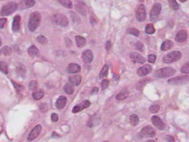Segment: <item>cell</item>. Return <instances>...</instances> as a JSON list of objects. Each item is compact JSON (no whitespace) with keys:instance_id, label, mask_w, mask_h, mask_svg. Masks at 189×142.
Segmentation results:
<instances>
[{"instance_id":"obj_55","label":"cell","mask_w":189,"mask_h":142,"mask_svg":"<svg viewBox=\"0 0 189 142\" xmlns=\"http://www.w3.org/2000/svg\"><path fill=\"white\" fill-rule=\"evenodd\" d=\"M104 142H108V141H104Z\"/></svg>"},{"instance_id":"obj_36","label":"cell","mask_w":189,"mask_h":142,"mask_svg":"<svg viewBox=\"0 0 189 142\" xmlns=\"http://www.w3.org/2000/svg\"><path fill=\"white\" fill-rule=\"evenodd\" d=\"M127 32L128 34H132L135 36H138L139 35V30H137V29L135 28H129L127 30Z\"/></svg>"},{"instance_id":"obj_28","label":"cell","mask_w":189,"mask_h":142,"mask_svg":"<svg viewBox=\"0 0 189 142\" xmlns=\"http://www.w3.org/2000/svg\"><path fill=\"white\" fill-rule=\"evenodd\" d=\"M58 2H59L61 5H63V7H66V8L71 9L72 7H73V3H72V2L70 1V0H59Z\"/></svg>"},{"instance_id":"obj_23","label":"cell","mask_w":189,"mask_h":142,"mask_svg":"<svg viewBox=\"0 0 189 142\" xmlns=\"http://www.w3.org/2000/svg\"><path fill=\"white\" fill-rule=\"evenodd\" d=\"M173 45V44L171 41H169V40L165 41H163L162 43V44H161V50H162V51H166V50H169L171 47H172Z\"/></svg>"},{"instance_id":"obj_7","label":"cell","mask_w":189,"mask_h":142,"mask_svg":"<svg viewBox=\"0 0 189 142\" xmlns=\"http://www.w3.org/2000/svg\"><path fill=\"white\" fill-rule=\"evenodd\" d=\"M147 16V12H146V9L144 5H139L137 6V7L135 9V17L138 21H144L146 19Z\"/></svg>"},{"instance_id":"obj_44","label":"cell","mask_w":189,"mask_h":142,"mask_svg":"<svg viewBox=\"0 0 189 142\" xmlns=\"http://www.w3.org/2000/svg\"><path fill=\"white\" fill-rule=\"evenodd\" d=\"M75 8H76V10L78 11L80 14H81L82 15L85 16V9L83 8V7H81V6L77 5L76 7H75Z\"/></svg>"},{"instance_id":"obj_41","label":"cell","mask_w":189,"mask_h":142,"mask_svg":"<svg viewBox=\"0 0 189 142\" xmlns=\"http://www.w3.org/2000/svg\"><path fill=\"white\" fill-rule=\"evenodd\" d=\"M19 65H17V72L19 73H21V75H23V73H26V69H25V68L24 67V65H21V64L19 63Z\"/></svg>"},{"instance_id":"obj_10","label":"cell","mask_w":189,"mask_h":142,"mask_svg":"<svg viewBox=\"0 0 189 142\" xmlns=\"http://www.w3.org/2000/svg\"><path fill=\"white\" fill-rule=\"evenodd\" d=\"M151 122L156 128L159 130H165L166 124L158 116H153L151 117Z\"/></svg>"},{"instance_id":"obj_46","label":"cell","mask_w":189,"mask_h":142,"mask_svg":"<svg viewBox=\"0 0 189 142\" xmlns=\"http://www.w3.org/2000/svg\"><path fill=\"white\" fill-rule=\"evenodd\" d=\"M13 84H14V85L15 89H16V90L17 91V92H21V91L24 90V87H23V86H21V85H19V84H16V83H15L14 82H13Z\"/></svg>"},{"instance_id":"obj_3","label":"cell","mask_w":189,"mask_h":142,"mask_svg":"<svg viewBox=\"0 0 189 142\" xmlns=\"http://www.w3.org/2000/svg\"><path fill=\"white\" fill-rule=\"evenodd\" d=\"M181 56H182V54L180 51H178V50H174V51L171 52L166 55L163 56V62L164 63H174V62L178 61V60H180L181 58Z\"/></svg>"},{"instance_id":"obj_31","label":"cell","mask_w":189,"mask_h":142,"mask_svg":"<svg viewBox=\"0 0 189 142\" xmlns=\"http://www.w3.org/2000/svg\"><path fill=\"white\" fill-rule=\"evenodd\" d=\"M0 71L5 74L8 73V65L5 62H0Z\"/></svg>"},{"instance_id":"obj_29","label":"cell","mask_w":189,"mask_h":142,"mask_svg":"<svg viewBox=\"0 0 189 142\" xmlns=\"http://www.w3.org/2000/svg\"><path fill=\"white\" fill-rule=\"evenodd\" d=\"M108 71H109V66L108 65H105L103 66V68L101 70L100 73V78H103V77H107L108 74Z\"/></svg>"},{"instance_id":"obj_30","label":"cell","mask_w":189,"mask_h":142,"mask_svg":"<svg viewBox=\"0 0 189 142\" xmlns=\"http://www.w3.org/2000/svg\"><path fill=\"white\" fill-rule=\"evenodd\" d=\"M63 89H64V91L67 93V94H69V95L73 94L74 92L73 87L72 86V85L70 84V83H67V84H66L65 86H64L63 87Z\"/></svg>"},{"instance_id":"obj_24","label":"cell","mask_w":189,"mask_h":142,"mask_svg":"<svg viewBox=\"0 0 189 142\" xmlns=\"http://www.w3.org/2000/svg\"><path fill=\"white\" fill-rule=\"evenodd\" d=\"M38 53H39V50H38V48H37L35 46H32L28 49V53L29 54V56H32V57H35V56H36L38 54Z\"/></svg>"},{"instance_id":"obj_25","label":"cell","mask_w":189,"mask_h":142,"mask_svg":"<svg viewBox=\"0 0 189 142\" xmlns=\"http://www.w3.org/2000/svg\"><path fill=\"white\" fill-rule=\"evenodd\" d=\"M139 116L137 114H132L130 116V122L132 126H137L139 124Z\"/></svg>"},{"instance_id":"obj_15","label":"cell","mask_w":189,"mask_h":142,"mask_svg":"<svg viewBox=\"0 0 189 142\" xmlns=\"http://www.w3.org/2000/svg\"><path fill=\"white\" fill-rule=\"evenodd\" d=\"M83 61L86 63H90L93 60V53L91 50H86L83 52Z\"/></svg>"},{"instance_id":"obj_17","label":"cell","mask_w":189,"mask_h":142,"mask_svg":"<svg viewBox=\"0 0 189 142\" xmlns=\"http://www.w3.org/2000/svg\"><path fill=\"white\" fill-rule=\"evenodd\" d=\"M66 102H67V98L65 96H60L58 98L56 102V107L58 110H62L65 107Z\"/></svg>"},{"instance_id":"obj_33","label":"cell","mask_w":189,"mask_h":142,"mask_svg":"<svg viewBox=\"0 0 189 142\" xmlns=\"http://www.w3.org/2000/svg\"><path fill=\"white\" fill-rule=\"evenodd\" d=\"M169 6L171 9H173V10H178L179 9V5L175 0H169Z\"/></svg>"},{"instance_id":"obj_42","label":"cell","mask_w":189,"mask_h":142,"mask_svg":"<svg viewBox=\"0 0 189 142\" xmlns=\"http://www.w3.org/2000/svg\"><path fill=\"white\" fill-rule=\"evenodd\" d=\"M24 2L26 7H28V8L32 7L35 5V1H34V0H26V1H24Z\"/></svg>"},{"instance_id":"obj_2","label":"cell","mask_w":189,"mask_h":142,"mask_svg":"<svg viewBox=\"0 0 189 142\" xmlns=\"http://www.w3.org/2000/svg\"><path fill=\"white\" fill-rule=\"evenodd\" d=\"M175 73H176V71L174 68L171 67H166L157 70L154 75L159 78H165V77L172 76Z\"/></svg>"},{"instance_id":"obj_20","label":"cell","mask_w":189,"mask_h":142,"mask_svg":"<svg viewBox=\"0 0 189 142\" xmlns=\"http://www.w3.org/2000/svg\"><path fill=\"white\" fill-rule=\"evenodd\" d=\"M20 22H21V17L19 16H16L14 18L13 24H12V30L14 32H18L20 29Z\"/></svg>"},{"instance_id":"obj_12","label":"cell","mask_w":189,"mask_h":142,"mask_svg":"<svg viewBox=\"0 0 189 142\" xmlns=\"http://www.w3.org/2000/svg\"><path fill=\"white\" fill-rule=\"evenodd\" d=\"M130 57L132 59V61L135 63L143 64L146 62L145 58H144L143 56L140 55V54H138L137 53H136V52H132V53H130Z\"/></svg>"},{"instance_id":"obj_19","label":"cell","mask_w":189,"mask_h":142,"mask_svg":"<svg viewBox=\"0 0 189 142\" xmlns=\"http://www.w3.org/2000/svg\"><path fill=\"white\" fill-rule=\"evenodd\" d=\"M82 80V77L81 75H73V76L70 77L69 78V82L70 84L72 85H74V86H78L81 84Z\"/></svg>"},{"instance_id":"obj_53","label":"cell","mask_w":189,"mask_h":142,"mask_svg":"<svg viewBox=\"0 0 189 142\" xmlns=\"http://www.w3.org/2000/svg\"><path fill=\"white\" fill-rule=\"evenodd\" d=\"M146 142H157V141H154V140H148V141H147Z\"/></svg>"},{"instance_id":"obj_13","label":"cell","mask_w":189,"mask_h":142,"mask_svg":"<svg viewBox=\"0 0 189 142\" xmlns=\"http://www.w3.org/2000/svg\"><path fill=\"white\" fill-rule=\"evenodd\" d=\"M151 71V65L147 64V65L142 66V67L139 68L137 70V75L139 77H145Z\"/></svg>"},{"instance_id":"obj_40","label":"cell","mask_w":189,"mask_h":142,"mask_svg":"<svg viewBox=\"0 0 189 142\" xmlns=\"http://www.w3.org/2000/svg\"><path fill=\"white\" fill-rule=\"evenodd\" d=\"M0 52H2L4 55L9 56L11 53V48L10 47H9V46H5V47L2 48L1 51Z\"/></svg>"},{"instance_id":"obj_5","label":"cell","mask_w":189,"mask_h":142,"mask_svg":"<svg viewBox=\"0 0 189 142\" xmlns=\"http://www.w3.org/2000/svg\"><path fill=\"white\" fill-rule=\"evenodd\" d=\"M52 21L55 24L59 25L62 27H66L69 25V20L67 17L63 14H55L52 17Z\"/></svg>"},{"instance_id":"obj_50","label":"cell","mask_w":189,"mask_h":142,"mask_svg":"<svg viewBox=\"0 0 189 142\" xmlns=\"http://www.w3.org/2000/svg\"><path fill=\"white\" fill-rule=\"evenodd\" d=\"M166 140L168 142H174V138L172 136H166Z\"/></svg>"},{"instance_id":"obj_1","label":"cell","mask_w":189,"mask_h":142,"mask_svg":"<svg viewBox=\"0 0 189 142\" xmlns=\"http://www.w3.org/2000/svg\"><path fill=\"white\" fill-rule=\"evenodd\" d=\"M41 21V14L38 11H35L31 14L29 17L28 27L31 32H34L38 28Z\"/></svg>"},{"instance_id":"obj_34","label":"cell","mask_w":189,"mask_h":142,"mask_svg":"<svg viewBox=\"0 0 189 142\" xmlns=\"http://www.w3.org/2000/svg\"><path fill=\"white\" fill-rule=\"evenodd\" d=\"M44 94L42 91H37V92L33 93V98H34V100H39L44 97Z\"/></svg>"},{"instance_id":"obj_35","label":"cell","mask_w":189,"mask_h":142,"mask_svg":"<svg viewBox=\"0 0 189 142\" xmlns=\"http://www.w3.org/2000/svg\"><path fill=\"white\" fill-rule=\"evenodd\" d=\"M36 40L37 41L39 42L41 44H46L48 43V39L46 38V37L43 36V35H39V36H37Z\"/></svg>"},{"instance_id":"obj_48","label":"cell","mask_w":189,"mask_h":142,"mask_svg":"<svg viewBox=\"0 0 189 142\" xmlns=\"http://www.w3.org/2000/svg\"><path fill=\"white\" fill-rule=\"evenodd\" d=\"M6 23H7V19L5 18L0 19V29H3Z\"/></svg>"},{"instance_id":"obj_8","label":"cell","mask_w":189,"mask_h":142,"mask_svg":"<svg viewBox=\"0 0 189 142\" xmlns=\"http://www.w3.org/2000/svg\"><path fill=\"white\" fill-rule=\"evenodd\" d=\"M161 11V3L157 2L153 5L152 9H151V11L149 14V18L150 20L151 21H155L158 19V17H159Z\"/></svg>"},{"instance_id":"obj_52","label":"cell","mask_w":189,"mask_h":142,"mask_svg":"<svg viewBox=\"0 0 189 142\" xmlns=\"http://www.w3.org/2000/svg\"><path fill=\"white\" fill-rule=\"evenodd\" d=\"M97 92H98V88L97 87H93V90H92V94H95V93H97Z\"/></svg>"},{"instance_id":"obj_49","label":"cell","mask_w":189,"mask_h":142,"mask_svg":"<svg viewBox=\"0 0 189 142\" xmlns=\"http://www.w3.org/2000/svg\"><path fill=\"white\" fill-rule=\"evenodd\" d=\"M51 120L53 122H56L58 120V116L57 114L56 113H53L52 115H51Z\"/></svg>"},{"instance_id":"obj_39","label":"cell","mask_w":189,"mask_h":142,"mask_svg":"<svg viewBox=\"0 0 189 142\" xmlns=\"http://www.w3.org/2000/svg\"><path fill=\"white\" fill-rule=\"evenodd\" d=\"M181 72L182 73L186 74L189 73V61L185 63L184 65L181 68Z\"/></svg>"},{"instance_id":"obj_14","label":"cell","mask_w":189,"mask_h":142,"mask_svg":"<svg viewBox=\"0 0 189 142\" xmlns=\"http://www.w3.org/2000/svg\"><path fill=\"white\" fill-rule=\"evenodd\" d=\"M90 105V102L88 100H85L83 102H82L81 104H78V105L75 106L73 109V113H78V112H81L84 109L88 107Z\"/></svg>"},{"instance_id":"obj_16","label":"cell","mask_w":189,"mask_h":142,"mask_svg":"<svg viewBox=\"0 0 189 142\" xmlns=\"http://www.w3.org/2000/svg\"><path fill=\"white\" fill-rule=\"evenodd\" d=\"M187 37H188V34H187L186 31L181 30L176 34V37H175V40H176V42L182 43L186 40Z\"/></svg>"},{"instance_id":"obj_51","label":"cell","mask_w":189,"mask_h":142,"mask_svg":"<svg viewBox=\"0 0 189 142\" xmlns=\"http://www.w3.org/2000/svg\"><path fill=\"white\" fill-rule=\"evenodd\" d=\"M105 48H106V49L109 50L111 48V42L110 41H108L106 42V44H105Z\"/></svg>"},{"instance_id":"obj_54","label":"cell","mask_w":189,"mask_h":142,"mask_svg":"<svg viewBox=\"0 0 189 142\" xmlns=\"http://www.w3.org/2000/svg\"><path fill=\"white\" fill-rule=\"evenodd\" d=\"M2 46V41H1V39H0V46Z\"/></svg>"},{"instance_id":"obj_37","label":"cell","mask_w":189,"mask_h":142,"mask_svg":"<svg viewBox=\"0 0 189 142\" xmlns=\"http://www.w3.org/2000/svg\"><path fill=\"white\" fill-rule=\"evenodd\" d=\"M29 87L31 91L36 90V89H37V87H38V83H37V81L36 80L31 81L30 83H29Z\"/></svg>"},{"instance_id":"obj_9","label":"cell","mask_w":189,"mask_h":142,"mask_svg":"<svg viewBox=\"0 0 189 142\" xmlns=\"http://www.w3.org/2000/svg\"><path fill=\"white\" fill-rule=\"evenodd\" d=\"M140 135L142 137L145 138H152L156 136V131L153 127L151 126H147L141 130Z\"/></svg>"},{"instance_id":"obj_26","label":"cell","mask_w":189,"mask_h":142,"mask_svg":"<svg viewBox=\"0 0 189 142\" xmlns=\"http://www.w3.org/2000/svg\"><path fill=\"white\" fill-rule=\"evenodd\" d=\"M128 96H129V92L127 90H124L117 95L116 99L117 100H123L127 98Z\"/></svg>"},{"instance_id":"obj_11","label":"cell","mask_w":189,"mask_h":142,"mask_svg":"<svg viewBox=\"0 0 189 142\" xmlns=\"http://www.w3.org/2000/svg\"><path fill=\"white\" fill-rule=\"evenodd\" d=\"M41 129H42V127L40 124L36 125L34 129H32V131H31V133L29 134V135L28 136V138H27V140H28L29 141H31L36 139V138L40 134L41 131Z\"/></svg>"},{"instance_id":"obj_43","label":"cell","mask_w":189,"mask_h":142,"mask_svg":"<svg viewBox=\"0 0 189 142\" xmlns=\"http://www.w3.org/2000/svg\"><path fill=\"white\" fill-rule=\"evenodd\" d=\"M156 59H157V56L154 55V54H151V55L148 56V61H149L150 63H154Z\"/></svg>"},{"instance_id":"obj_21","label":"cell","mask_w":189,"mask_h":142,"mask_svg":"<svg viewBox=\"0 0 189 142\" xmlns=\"http://www.w3.org/2000/svg\"><path fill=\"white\" fill-rule=\"evenodd\" d=\"M100 119L99 117H97V116H92V117L90 118V121L88 122V124H87V126H89V127L90 128H93L94 127V126L98 125L99 124H100Z\"/></svg>"},{"instance_id":"obj_6","label":"cell","mask_w":189,"mask_h":142,"mask_svg":"<svg viewBox=\"0 0 189 142\" xmlns=\"http://www.w3.org/2000/svg\"><path fill=\"white\" fill-rule=\"evenodd\" d=\"M189 82V76L184 75V76H179L173 77V78L168 80V83L173 85H184L187 84Z\"/></svg>"},{"instance_id":"obj_38","label":"cell","mask_w":189,"mask_h":142,"mask_svg":"<svg viewBox=\"0 0 189 142\" xmlns=\"http://www.w3.org/2000/svg\"><path fill=\"white\" fill-rule=\"evenodd\" d=\"M159 109H160V107H159V105H158V104H154V105H151V107H150L149 110V112H151V113L155 114V113H157V112H159Z\"/></svg>"},{"instance_id":"obj_47","label":"cell","mask_w":189,"mask_h":142,"mask_svg":"<svg viewBox=\"0 0 189 142\" xmlns=\"http://www.w3.org/2000/svg\"><path fill=\"white\" fill-rule=\"evenodd\" d=\"M135 48H137V50H140V51H143L144 50V46L142 43L140 42H137V44H135Z\"/></svg>"},{"instance_id":"obj_27","label":"cell","mask_w":189,"mask_h":142,"mask_svg":"<svg viewBox=\"0 0 189 142\" xmlns=\"http://www.w3.org/2000/svg\"><path fill=\"white\" fill-rule=\"evenodd\" d=\"M155 32V28L152 24H148L145 27V33L147 34H153Z\"/></svg>"},{"instance_id":"obj_18","label":"cell","mask_w":189,"mask_h":142,"mask_svg":"<svg viewBox=\"0 0 189 142\" xmlns=\"http://www.w3.org/2000/svg\"><path fill=\"white\" fill-rule=\"evenodd\" d=\"M81 68L78 64L76 63H71L70 65L68 66L67 71L68 73H77L78 72L81 71Z\"/></svg>"},{"instance_id":"obj_45","label":"cell","mask_w":189,"mask_h":142,"mask_svg":"<svg viewBox=\"0 0 189 142\" xmlns=\"http://www.w3.org/2000/svg\"><path fill=\"white\" fill-rule=\"evenodd\" d=\"M109 85V81L108 80L105 79L103 80L102 81V83H101V87H102V89H105L108 88Z\"/></svg>"},{"instance_id":"obj_22","label":"cell","mask_w":189,"mask_h":142,"mask_svg":"<svg viewBox=\"0 0 189 142\" xmlns=\"http://www.w3.org/2000/svg\"><path fill=\"white\" fill-rule=\"evenodd\" d=\"M75 41H76V44L78 48H83L86 45L87 41L85 39V38L83 37L80 36H77L75 37Z\"/></svg>"},{"instance_id":"obj_4","label":"cell","mask_w":189,"mask_h":142,"mask_svg":"<svg viewBox=\"0 0 189 142\" xmlns=\"http://www.w3.org/2000/svg\"><path fill=\"white\" fill-rule=\"evenodd\" d=\"M17 9V3L11 2H9L7 5L4 6L2 9L1 11H0V15L1 16H8V15L11 14L14 12Z\"/></svg>"},{"instance_id":"obj_32","label":"cell","mask_w":189,"mask_h":142,"mask_svg":"<svg viewBox=\"0 0 189 142\" xmlns=\"http://www.w3.org/2000/svg\"><path fill=\"white\" fill-rule=\"evenodd\" d=\"M149 82V79H144L142 80L139 81L137 84V89H141L145 86V85Z\"/></svg>"}]
</instances>
